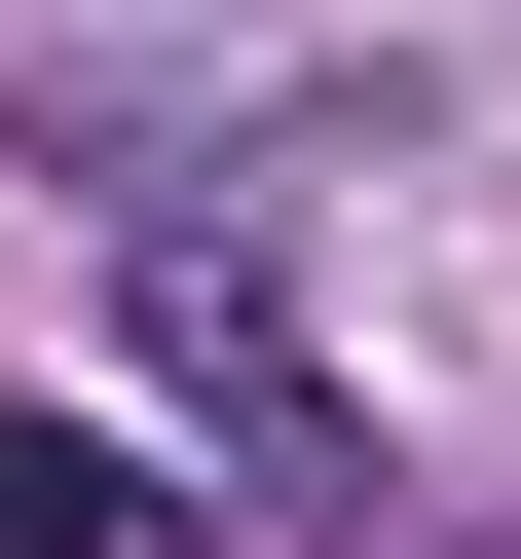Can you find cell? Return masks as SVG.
Here are the masks:
<instances>
[{
  "label": "cell",
  "mask_w": 521,
  "mask_h": 559,
  "mask_svg": "<svg viewBox=\"0 0 521 559\" xmlns=\"http://www.w3.org/2000/svg\"><path fill=\"white\" fill-rule=\"evenodd\" d=\"M0 559H186V485H149L112 411H0Z\"/></svg>",
  "instance_id": "6da1fadb"
}]
</instances>
